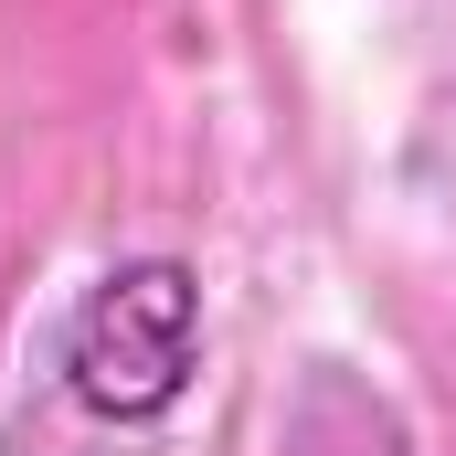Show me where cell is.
I'll return each mask as SVG.
<instances>
[{
  "mask_svg": "<svg viewBox=\"0 0 456 456\" xmlns=\"http://www.w3.org/2000/svg\"><path fill=\"white\" fill-rule=\"evenodd\" d=\"M202 371V276L181 255H127L107 265L75 319H64V393L96 425H159L181 414Z\"/></svg>",
  "mask_w": 456,
  "mask_h": 456,
  "instance_id": "1",
  "label": "cell"
}]
</instances>
